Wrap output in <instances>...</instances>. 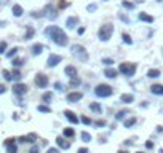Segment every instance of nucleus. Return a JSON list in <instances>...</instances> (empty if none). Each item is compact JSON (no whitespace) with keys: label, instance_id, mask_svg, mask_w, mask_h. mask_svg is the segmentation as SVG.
<instances>
[{"label":"nucleus","instance_id":"1","mask_svg":"<svg viewBox=\"0 0 163 153\" xmlns=\"http://www.w3.org/2000/svg\"><path fill=\"white\" fill-rule=\"evenodd\" d=\"M45 34L50 37V40H53L58 46H66L69 43V37L66 35L64 30L61 27H58V26H50L45 30Z\"/></svg>","mask_w":163,"mask_h":153},{"label":"nucleus","instance_id":"2","mask_svg":"<svg viewBox=\"0 0 163 153\" xmlns=\"http://www.w3.org/2000/svg\"><path fill=\"white\" fill-rule=\"evenodd\" d=\"M112 34H114V26L112 24H104L99 27V40L101 42H109L110 40V37H112Z\"/></svg>","mask_w":163,"mask_h":153},{"label":"nucleus","instance_id":"3","mask_svg":"<svg viewBox=\"0 0 163 153\" xmlns=\"http://www.w3.org/2000/svg\"><path fill=\"white\" fill-rule=\"evenodd\" d=\"M70 51H72L74 56H77L80 61H83V62H86L88 61V53H86V49L82 46V45H72L70 46Z\"/></svg>","mask_w":163,"mask_h":153},{"label":"nucleus","instance_id":"4","mask_svg":"<svg viewBox=\"0 0 163 153\" xmlns=\"http://www.w3.org/2000/svg\"><path fill=\"white\" fill-rule=\"evenodd\" d=\"M112 93H114V89L109 85H98L96 89H94V94L98 97H109V96H112Z\"/></svg>","mask_w":163,"mask_h":153},{"label":"nucleus","instance_id":"5","mask_svg":"<svg viewBox=\"0 0 163 153\" xmlns=\"http://www.w3.org/2000/svg\"><path fill=\"white\" fill-rule=\"evenodd\" d=\"M118 72L123 73V75H127V77H133L136 73V64H131V62H123V64H120Z\"/></svg>","mask_w":163,"mask_h":153},{"label":"nucleus","instance_id":"6","mask_svg":"<svg viewBox=\"0 0 163 153\" xmlns=\"http://www.w3.org/2000/svg\"><path fill=\"white\" fill-rule=\"evenodd\" d=\"M13 94L15 96H24L26 93H27V85H24V83H16V85H13Z\"/></svg>","mask_w":163,"mask_h":153},{"label":"nucleus","instance_id":"7","mask_svg":"<svg viewBox=\"0 0 163 153\" xmlns=\"http://www.w3.org/2000/svg\"><path fill=\"white\" fill-rule=\"evenodd\" d=\"M48 83H50V80H48V77H46L45 73H37L35 85L38 86V88H46V86H48Z\"/></svg>","mask_w":163,"mask_h":153},{"label":"nucleus","instance_id":"8","mask_svg":"<svg viewBox=\"0 0 163 153\" xmlns=\"http://www.w3.org/2000/svg\"><path fill=\"white\" fill-rule=\"evenodd\" d=\"M45 16L48 18V19H51V21H54L58 18V11H56V8H54L51 3H48L45 7Z\"/></svg>","mask_w":163,"mask_h":153},{"label":"nucleus","instance_id":"9","mask_svg":"<svg viewBox=\"0 0 163 153\" xmlns=\"http://www.w3.org/2000/svg\"><path fill=\"white\" fill-rule=\"evenodd\" d=\"M61 61H62V56H59V54H50L48 61H46V65L48 67H56Z\"/></svg>","mask_w":163,"mask_h":153},{"label":"nucleus","instance_id":"10","mask_svg":"<svg viewBox=\"0 0 163 153\" xmlns=\"http://www.w3.org/2000/svg\"><path fill=\"white\" fill-rule=\"evenodd\" d=\"M64 117L67 118V120H69L72 125H78V121H80L77 115H75L74 112H70V110H66V112H64Z\"/></svg>","mask_w":163,"mask_h":153},{"label":"nucleus","instance_id":"11","mask_svg":"<svg viewBox=\"0 0 163 153\" xmlns=\"http://www.w3.org/2000/svg\"><path fill=\"white\" fill-rule=\"evenodd\" d=\"M83 97V94L82 93H70V94H67V102H70V104H75V102H78Z\"/></svg>","mask_w":163,"mask_h":153},{"label":"nucleus","instance_id":"12","mask_svg":"<svg viewBox=\"0 0 163 153\" xmlns=\"http://www.w3.org/2000/svg\"><path fill=\"white\" fill-rule=\"evenodd\" d=\"M64 73L69 78H72V77H77V67H74V65H67V67L64 69Z\"/></svg>","mask_w":163,"mask_h":153},{"label":"nucleus","instance_id":"13","mask_svg":"<svg viewBox=\"0 0 163 153\" xmlns=\"http://www.w3.org/2000/svg\"><path fill=\"white\" fill-rule=\"evenodd\" d=\"M150 93L155 94V96H163V85H152Z\"/></svg>","mask_w":163,"mask_h":153},{"label":"nucleus","instance_id":"14","mask_svg":"<svg viewBox=\"0 0 163 153\" xmlns=\"http://www.w3.org/2000/svg\"><path fill=\"white\" fill-rule=\"evenodd\" d=\"M77 24H78V18L77 16H70V18H67V21H66L67 29H74Z\"/></svg>","mask_w":163,"mask_h":153},{"label":"nucleus","instance_id":"15","mask_svg":"<svg viewBox=\"0 0 163 153\" xmlns=\"http://www.w3.org/2000/svg\"><path fill=\"white\" fill-rule=\"evenodd\" d=\"M11 13H13V16L21 18V16H23V13H24V10H23V7H21V5H13Z\"/></svg>","mask_w":163,"mask_h":153},{"label":"nucleus","instance_id":"16","mask_svg":"<svg viewBox=\"0 0 163 153\" xmlns=\"http://www.w3.org/2000/svg\"><path fill=\"white\" fill-rule=\"evenodd\" d=\"M117 75H118V70H115V69L107 67L104 70V77H107V78H117Z\"/></svg>","mask_w":163,"mask_h":153},{"label":"nucleus","instance_id":"17","mask_svg":"<svg viewBox=\"0 0 163 153\" xmlns=\"http://www.w3.org/2000/svg\"><path fill=\"white\" fill-rule=\"evenodd\" d=\"M56 144H58V147L59 148H64V150H67L70 147V144L67 140H64V137H58L56 139Z\"/></svg>","mask_w":163,"mask_h":153},{"label":"nucleus","instance_id":"18","mask_svg":"<svg viewBox=\"0 0 163 153\" xmlns=\"http://www.w3.org/2000/svg\"><path fill=\"white\" fill-rule=\"evenodd\" d=\"M139 21H144V22H149V24H150V22H154V18L150 16V15H147V13H139Z\"/></svg>","mask_w":163,"mask_h":153},{"label":"nucleus","instance_id":"19","mask_svg":"<svg viewBox=\"0 0 163 153\" xmlns=\"http://www.w3.org/2000/svg\"><path fill=\"white\" fill-rule=\"evenodd\" d=\"M90 110L94 113H102V105L98 104V102H91L90 104Z\"/></svg>","mask_w":163,"mask_h":153},{"label":"nucleus","instance_id":"20","mask_svg":"<svg viewBox=\"0 0 163 153\" xmlns=\"http://www.w3.org/2000/svg\"><path fill=\"white\" fill-rule=\"evenodd\" d=\"M42 51H43V45H42V43H35L32 46V54H34V56L42 54Z\"/></svg>","mask_w":163,"mask_h":153},{"label":"nucleus","instance_id":"21","mask_svg":"<svg viewBox=\"0 0 163 153\" xmlns=\"http://www.w3.org/2000/svg\"><path fill=\"white\" fill-rule=\"evenodd\" d=\"M120 101H122L123 104H131V102L135 101V96H133V94H122Z\"/></svg>","mask_w":163,"mask_h":153},{"label":"nucleus","instance_id":"22","mask_svg":"<svg viewBox=\"0 0 163 153\" xmlns=\"http://www.w3.org/2000/svg\"><path fill=\"white\" fill-rule=\"evenodd\" d=\"M147 77H149V78H158V77H160V70H158V69H150V70L147 72Z\"/></svg>","mask_w":163,"mask_h":153},{"label":"nucleus","instance_id":"23","mask_svg":"<svg viewBox=\"0 0 163 153\" xmlns=\"http://www.w3.org/2000/svg\"><path fill=\"white\" fill-rule=\"evenodd\" d=\"M136 117H131V118H128V120H125V123H123V125H125V128H131V126H135L136 125Z\"/></svg>","mask_w":163,"mask_h":153},{"label":"nucleus","instance_id":"24","mask_svg":"<svg viewBox=\"0 0 163 153\" xmlns=\"http://www.w3.org/2000/svg\"><path fill=\"white\" fill-rule=\"evenodd\" d=\"M24 139H26V142H29V144H34V142L37 140V134L30 133V134H27V136H24Z\"/></svg>","mask_w":163,"mask_h":153},{"label":"nucleus","instance_id":"25","mask_svg":"<svg viewBox=\"0 0 163 153\" xmlns=\"http://www.w3.org/2000/svg\"><path fill=\"white\" fill-rule=\"evenodd\" d=\"M34 32H35L34 27H27V32L24 34V40H30V38L34 37Z\"/></svg>","mask_w":163,"mask_h":153},{"label":"nucleus","instance_id":"26","mask_svg":"<svg viewBox=\"0 0 163 153\" xmlns=\"http://www.w3.org/2000/svg\"><path fill=\"white\" fill-rule=\"evenodd\" d=\"M62 134H64V137H74V134H75V131H74L72 128H64V131H62Z\"/></svg>","mask_w":163,"mask_h":153},{"label":"nucleus","instance_id":"27","mask_svg":"<svg viewBox=\"0 0 163 153\" xmlns=\"http://www.w3.org/2000/svg\"><path fill=\"white\" fill-rule=\"evenodd\" d=\"M80 78H77V77H72V78H70V86H72V88H77V86H80Z\"/></svg>","mask_w":163,"mask_h":153},{"label":"nucleus","instance_id":"28","mask_svg":"<svg viewBox=\"0 0 163 153\" xmlns=\"http://www.w3.org/2000/svg\"><path fill=\"white\" fill-rule=\"evenodd\" d=\"M42 99H43V102H46V104H50V102L53 101V94H51V93H45V94H43V97H42Z\"/></svg>","mask_w":163,"mask_h":153},{"label":"nucleus","instance_id":"29","mask_svg":"<svg viewBox=\"0 0 163 153\" xmlns=\"http://www.w3.org/2000/svg\"><path fill=\"white\" fill-rule=\"evenodd\" d=\"M5 147H7V150H8V153H16L18 152L16 144H10V145H5Z\"/></svg>","mask_w":163,"mask_h":153},{"label":"nucleus","instance_id":"30","mask_svg":"<svg viewBox=\"0 0 163 153\" xmlns=\"http://www.w3.org/2000/svg\"><path fill=\"white\" fill-rule=\"evenodd\" d=\"M125 115H128V110H120V112L115 115V120H123V118H125Z\"/></svg>","mask_w":163,"mask_h":153},{"label":"nucleus","instance_id":"31","mask_svg":"<svg viewBox=\"0 0 163 153\" xmlns=\"http://www.w3.org/2000/svg\"><path fill=\"white\" fill-rule=\"evenodd\" d=\"M37 110H38V112H43V113H50V112H51V109H50L48 105H38Z\"/></svg>","mask_w":163,"mask_h":153},{"label":"nucleus","instance_id":"32","mask_svg":"<svg viewBox=\"0 0 163 153\" xmlns=\"http://www.w3.org/2000/svg\"><path fill=\"white\" fill-rule=\"evenodd\" d=\"M18 51H19V48H16V46H15L13 49H10V51L7 53V57H8V59H11L13 56H16V53H18Z\"/></svg>","mask_w":163,"mask_h":153},{"label":"nucleus","instance_id":"33","mask_svg":"<svg viewBox=\"0 0 163 153\" xmlns=\"http://www.w3.org/2000/svg\"><path fill=\"white\" fill-rule=\"evenodd\" d=\"M24 62H26V59H23V57H19V59H13V65H15V67H21Z\"/></svg>","mask_w":163,"mask_h":153},{"label":"nucleus","instance_id":"34","mask_svg":"<svg viewBox=\"0 0 163 153\" xmlns=\"http://www.w3.org/2000/svg\"><path fill=\"white\" fill-rule=\"evenodd\" d=\"M122 5H123V8H127V10H133V8H135V3H131V2H127V0H123Z\"/></svg>","mask_w":163,"mask_h":153},{"label":"nucleus","instance_id":"35","mask_svg":"<svg viewBox=\"0 0 163 153\" xmlns=\"http://www.w3.org/2000/svg\"><path fill=\"white\" fill-rule=\"evenodd\" d=\"M11 75H13V80H16V81H19L21 78H23V75H21V72H19V70H13V73H11Z\"/></svg>","mask_w":163,"mask_h":153},{"label":"nucleus","instance_id":"36","mask_svg":"<svg viewBox=\"0 0 163 153\" xmlns=\"http://www.w3.org/2000/svg\"><path fill=\"white\" fill-rule=\"evenodd\" d=\"M82 140L83 142H91V134H88V133H82Z\"/></svg>","mask_w":163,"mask_h":153},{"label":"nucleus","instance_id":"37","mask_svg":"<svg viewBox=\"0 0 163 153\" xmlns=\"http://www.w3.org/2000/svg\"><path fill=\"white\" fill-rule=\"evenodd\" d=\"M2 73H3V78H5L7 81H11V80H13V75H11V72H8V70H3Z\"/></svg>","mask_w":163,"mask_h":153},{"label":"nucleus","instance_id":"38","mask_svg":"<svg viewBox=\"0 0 163 153\" xmlns=\"http://www.w3.org/2000/svg\"><path fill=\"white\" fill-rule=\"evenodd\" d=\"M122 38H123V42H125L127 45H131V43H133V40H131V37L128 35V34H123Z\"/></svg>","mask_w":163,"mask_h":153},{"label":"nucleus","instance_id":"39","mask_svg":"<svg viewBox=\"0 0 163 153\" xmlns=\"http://www.w3.org/2000/svg\"><path fill=\"white\" fill-rule=\"evenodd\" d=\"M107 123L104 120H98V121H94V126H96V128H104V126H106Z\"/></svg>","mask_w":163,"mask_h":153},{"label":"nucleus","instance_id":"40","mask_svg":"<svg viewBox=\"0 0 163 153\" xmlns=\"http://www.w3.org/2000/svg\"><path fill=\"white\" fill-rule=\"evenodd\" d=\"M54 88H56L58 91H64V88H66V86L62 85L61 81H56V83H54Z\"/></svg>","mask_w":163,"mask_h":153},{"label":"nucleus","instance_id":"41","mask_svg":"<svg viewBox=\"0 0 163 153\" xmlns=\"http://www.w3.org/2000/svg\"><path fill=\"white\" fill-rule=\"evenodd\" d=\"M102 64H106V65H112V64H114V61L110 59V57H102Z\"/></svg>","mask_w":163,"mask_h":153},{"label":"nucleus","instance_id":"42","mask_svg":"<svg viewBox=\"0 0 163 153\" xmlns=\"http://www.w3.org/2000/svg\"><path fill=\"white\" fill-rule=\"evenodd\" d=\"M96 8H98V5H96V3H91V5H88V7H86V10H88L90 13L96 11Z\"/></svg>","mask_w":163,"mask_h":153},{"label":"nucleus","instance_id":"43","mask_svg":"<svg viewBox=\"0 0 163 153\" xmlns=\"http://www.w3.org/2000/svg\"><path fill=\"white\" fill-rule=\"evenodd\" d=\"M118 18H120V19H122L123 22H127V24H130V22H131V21H130V18H128V16H125V15H122V13L118 15Z\"/></svg>","mask_w":163,"mask_h":153},{"label":"nucleus","instance_id":"44","mask_svg":"<svg viewBox=\"0 0 163 153\" xmlns=\"http://www.w3.org/2000/svg\"><path fill=\"white\" fill-rule=\"evenodd\" d=\"M7 49V42H0V54H3Z\"/></svg>","mask_w":163,"mask_h":153},{"label":"nucleus","instance_id":"45","mask_svg":"<svg viewBox=\"0 0 163 153\" xmlns=\"http://www.w3.org/2000/svg\"><path fill=\"white\" fill-rule=\"evenodd\" d=\"M82 123H83V125H86V126H88V125H91L93 121H91V120H90V118H88V117H82Z\"/></svg>","mask_w":163,"mask_h":153},{"label":"nucleus","instance_id":"46","mask_svg":"<svg viewBox=\"0 0 163 153\" xmlns=\"http://www.w3.org/2000/svg\"><path fill=\"white\" fill-rule=\"evenodd\" d=\"M38 152H40V148H38V145H34L32 148L29 150V153H38Z\"/></svg>","mask_w":163,"mask_h":153},{"label":"nucleus","instance_id":"47","mask_svg":"<svg viewBox=\"0 0 163 153\" xmlns=\"http://www.w3.org/2000/svg\"><path fill=\"white\" fill-rule=\"evenodd\" d=\"M146 148H149V150H150V148H154V142L147 140V142H146Z\"/></svg>","mask_w":163,"mask_h":153},{"label":"nucleus","instance_id":"48","mask_svg":"<svg viewBox=\"0 0 163 153\" xmlns=\"http://www.w3.org/2000/svg\"><path fill=\"white\" fill-rule=\"evenodd\" d=\"M15 140H16V139H7V140H5V145H10V144H15Z\"/></svg>","mask_w":163,"mask_h":153},{"label":"nucleus","instance_id":"49","mask_svg":"<svg viewBox=\"0 0 163 153\" xmlns=\"http://www.w3.org/2000/svg\"><path fill=\"white\" fill-rule=\"evenodd\" d=\"M46 153H59V150H58V148H48V150H46Z\"/></svg>","mask_w":163,"mask_h":153},{"label":"nucleus","instance_id":"50","mask_svg":"<svg viewBox=\"0 0 163 153\" xmlns=\"http://www.w3.org/2000/svg\"><path fill=\"white\" fill-rule=\"evenodd\" d=\"M5 91H7V88H5V85H0V94H3Z\"/></svg>","mask_w":163,"mask_h":153},{"label":"nucleus","instance_id":"51","mask_svg":"<svg viewBox=\"0 0 163 153\" xmlns=\"http://www.w3.org/2000/svg\"><path fill=\"white\" fill-rule=\"evenodd\" d=\"M78 153H88V150H86V148H80V150H78Z\"/></svg>","mask_w":163,"mask_h":153},{"label":"nucleus","instance_id":"52","mask_svg":"<svg viewBox=\"0 0 163 153\" xmlns=\"http://www.w3.org/2000/svg\"><path fill=\"white\" fill-rule=\"evenodd\" d=\"M67 5H69V3H66V2H61V8H66Z\"/></svg>","mask_w":163,"mask_h":153},{"label":"nucleus","instance_id":"53","mask_svg":"<svg viewBox=\"0 0 163 153\" xmlns=\"http://www.w3.org/2000/svg\"><path fill=\"white\" fill-rule=\"evenodd\" d=\"M10 0H0V5H5V3H8Z\"/></svg>","mask_w":163,"mask_h":153},{"label":"nucleus","instance_id":"54","mask_svg":"<svg viewBox=\"0 0 163 153\" xmlns=\"http://www.w3.org/2000/svg\"><path fill=\"white\" fill-rule=\"evenodd\" d=\"M118 153H128V152H125V150H122V152H118Z\"/></svg>","mask_w":163,"mask_h":153},{"label":"nucleus","instance_id":"55","mask_svg":"<svg viewBox=\"0 0 163 153\" xmlns=\"http://www.w3.org/2000/svg\"><path fill=\"white\" fill-rule=\"evenodd\" d=\"M160 153H163V148H162V150H160Z\"/></svg>","mask_w":163,"mask_h":153},{"label":"nucleus","instance_id":"56","mask_svg":"<svg viewBox=\"0 0 163 153\" xmlns=\"http://www.w3.org/2000/svg\"><path fill=\"white\" fill-rule=\"evenodd\" d=\"M157 2H163V0H157Z\"/></svg>","mask_w":163,"mask_h":153},{"label":"nucleus","instance_id":"57","mask_svg":"<svg viewBox=\"0 0 163 153\" xmlns=\"http://www.w3.org/2000/svg\"><path fill=\"white\" fill-rule=\"evenodd\" d=\"M138 153H144V152H138Z\"/></svg>","mask_w":163,"mask_h":153},{"label":"nucleus","instance_id":"58","mask_svg":"<svg viewBox=\"0 0 163 153\" xmlns=\"http://www.w3.org/2000/svg\"><path fill=\"white\" fill-rule=\"evenodd\" d=\"M104 2H109V0H104Z\"/></svg>","mask_w":163,"mask_h":153}]
</instances>
